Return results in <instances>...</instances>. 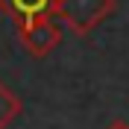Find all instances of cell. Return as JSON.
Wrapping results in <instances>:
<instances>
[{"label":"cell","instance_id":"1","mask_svg":"<svg viewBox=\"0 0 129 129\" xmlns=\"http://www.w3.org/2000/svg\"><path fill=\"white\" fill-rule=\"evenodd\" d=\"M117 9V0H56L53 18L76 35H88Z\"/></svg>","mask_w":129,"mask_h":129},{"label":"cell","instance_id":"2","mask_svg":"<svg viewBox=\"0 0 129 129\" xmlns=\"http://www.w3.org/2000/svg\"><path fill=\"white\" fill-rule=\"evenodd\" d=\"M18 38L29 50L35 59H44L47 53L59 47L62 41V29L53 18H38V21H29V24H21L18 26Z\"/></svg>","mask_w":129,"mask_h":129},{"label":"cell","instance_id":"3","mask_svg":"<svg viewBox=\"0 0 129 129\" xmlns=\"http://www.w3.org/2000/svg\"><path fill=\"white\" fill-rule=\"evenodd\" d=\"M56 0H0V12L9 15L18 26L38 21V18H53Z\"/></svg>","mask_w":129,"mask_h":129},{"label":"cell","instance_id":"4","mask_svg":"<svg viewBox=\"0 0 129 129\" xmlns=\"http://www.w3.org/2000/svg\"><path fill=\"white\" fill-rule=\"evenodd\" d=\"M18 114H21V97L12 94V91L0 82V129H6Z\"/></svg>","mask_w":129,"mask_h":129},{"label":"cell","instance_id":"5","mask_svg":"<svg viewBox=\"0 0 129 129\" xmlns=\"http://www.w3.org/2000/svg\"><path fill=\"white\" fill-rule=\"evenodd\" d=\"M109 129H129V126H126V123H123V120H114V123H112V126H109Z\"/></svg>","mask_w":129,"mask_h":129}]
</instances>
